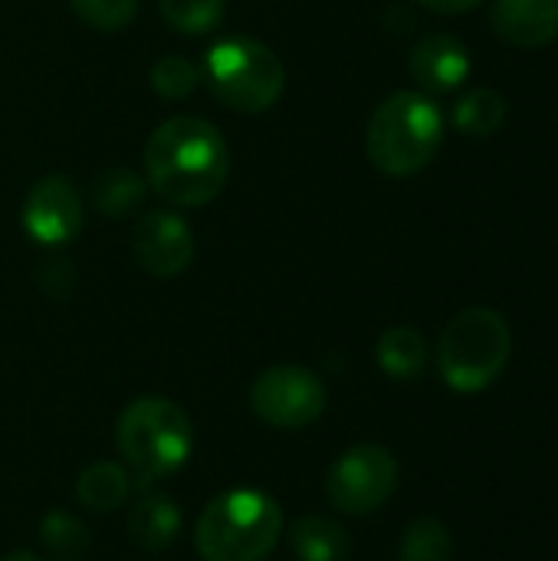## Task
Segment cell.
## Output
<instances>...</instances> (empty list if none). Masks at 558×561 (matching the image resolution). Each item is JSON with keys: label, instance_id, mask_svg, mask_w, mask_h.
Masks as SVG:
<instances>
[{"label": "cell", "instance_id": "obj_24", "mask_svg": "<svg viewBox=\"0 0 558 561\" xmlns=\"http://www.w3.org/2000/svg\"><path fill=\"white\" fill-rule=\"evenodd\" d=\"M421 3L434 13H467V10L480 7L483 0H421Z\"/></svg>", "mask_w": 558, "mask_h": 561}, {"label": "cell", "instance_id": "obj_6", "mask_svg": "<svg viewBox=\"0 0 558 561\" xmlns=\"http://www.w3.org/2000/svg\"><path fill=\"white\" fill-rule=\"evenodd\" d=\"M214 99L234 112H266L286 89V69L280 56L250 36H227L207 49L204 76Z\"/></svg>", "mask_w": 558, "mask_h": 561}, {"label": "cell", "instance_id": "obj_13", "mask_svg": "<svg viewBox=\"0 0 558 561\" xmlns=\"http://www.w3.org/2000/svg\"><path fill=\"white\" fill-rule=\"evenodd\" d=\"M181 533V510L174 506L171 496L155 493L151 486H141V496L135 500L128 513V536L135 546L148 552L168 549Z\"/></svg>", "mask_w": 558, "mask_h": 561}, {"label": "cell", "instance_id": "obj_21", "mask_svg": "<svg viewBox=\"0 0 558 561\" xmlns=\"http://www.w3.org/2000/svg\"><path fill=\"white\" fill-rule=\"evenodd\" d=\"M164 23L178 33H207L224 16V0H158Z\"/></svg>", "mask_w": 558, "mask_h": 561}, {"label": "cell", "instance_id": "obj_12", "mask_svg": "<svg viewBox=\"0 0 558 561\" xmlns=\"http://www.w3.org/2000/svg\"><path fill=\"white\" fill-rule=\"evenodd\" d=\"M490 26L510 46H549L558 39V0H493Z\"/></svg>", "mask_w": 558, "mask_h": 561}, {"label": "cell", "instance_id": "obj_1", "mask_svg": "<svg viewBox=\"0 0 558 561\" xmlns=\"http://www.w3.org/2000/svg\"><path fill=\"white\" fill-rule=\"evenodd\" d=\"M230 174V148L224 135L197 115L161 122L145 145V181L178 207L214 201Z\"/></svg>", "mask_w": 558, "mask_h": 561}, {"label": "cell", "instance_id": "obj_2", "mask_svg": "<svg viewBox=\"0 0 558 561\" xmlns=\"http://www.w3.org/2000/svg\"><path fill=\"white\" fill-rule=\"evenodd\" d=\"M283 510L260 490H227L214 496L194 526L204 561H263L283 536Z\"/></svg>", "mask_w": 558, "mask_h": 561}, {"label": "cell", "instance_id": "obj_14", "mask_svg": "<svg viewBox=\"0 0 558 561\" xmlns=\"http://www.w3.org/2000/svg\"><path fill=\"white\" fill-rule=\"evenodd\" d=\"M289 549L299 561H349L352 539L335 519L306 513L289 526Z\"/></svg>", "mask_w": 558, "mask_h": 561}, {"label": "cell", "instance_id": "obj_11", "mask_svg": "<svg viewBox=\"0 0 558 561\" xmlns=\"http://www.w3.org/2000/svg\"><path fill=\"white\" fill-rule=\"evenodd\" d=\"M408 72L424 92H454L470 76V49L451 33H428L414 43Z\"/></svg>", "mask_w": 558, "mask_h": 561}, {"label": "cell", "instance_id": "obj_3", "mask_svg": "<svg viewBox=\"0 0 558 561\" xmlns=\"http://www.w3.org/2000/svg\"><path fill=\"white\" fill-rule=\"evenodd\" d=\"M444 141V115L424 92L388 95L368 122V161L388 178H408L431 164Z\"/></svg>", "mask_w": 558, "mask_h": 561}, {"label": "cell", "instance_id": "obj_8", "mask_svg": "<svg viewBox=\"0 0 558 561\" xmlns=\"http://www.w3.org/2000/svg\"><path fill=\"white\" fill-rule=\"evenodd\" d=\"M326 385L303 365H273L250 388L253 414L280 431H303L326 414Z\"/></svg>", "mask_w": 558, "mask_h": 561}, {"label": "cell", "instance_id": "obj_17", "mask_svg": "<svg viewBox=\"0 0 558 561\" xmlns=\"http://www.w3.org/2000/svg\"><path fill=\"white\" fill-rule=\"evenodd\" d=\"M510 112V102L500 89L480 85L464 92V99L454 105V128L470 135V138H487L503 128Z\"/></svg>", "mask_w": 558, "mask_h": 561}, {"label": "cell", "instance_id": "obj_4", "mask_svg": "<svg viewBox=\"0 0 558 561\" xmlns=\"http://www.w3.org/2000/svg\"><path fill=\"white\" fill-rule=\"evenodd\" d=\"M115 444L135 483L151 486L187 463L194 431L187 414L174 401L148 394L122 411L115 424Z\"/></svg>", "mask_w": 558, "mask_h": 561}, {"label": "cell", "instance_id": "obj_19", "mask_svg": "<svg viewBox=\"0 0 558 561\" xmlns=\"http://www.w3.org/2000/svg\"><path fill=\"white\" fill-rule=\"evenodd\" d=\"M454 559V536L451 529L434 519V516H421L414 519L398 546V561H451Z\"/></svg>", "mask_w": 558, "mask_h": 561}, {"label": "cell", "instance_id": "obj_18", "mask_svg": "<svg viewBox=\"0 0 558 561\" xmlns=\"http://www.w3.org/2000/svg\"><path fill=\"white\" fill-rule=\"evenodd\" d=\"M148 181L132 168H109L92 181V204L105 217H128L145 204Z\"/></svg>", "mask_w": 558, "mask_h": 561}, {"label": "cell", "instance_id": "obj_22", "mask_svg": "<svg viewBox=\"0 0 558 561\" xmlns=\"http://www.w3.org/2000/svg\"><path fill=\"white\" fill-rule=\"evenodd\" d=\"M201 82V69L184 59V56H161L155 66H151V89L164 99H184L197 89Z\"/></svg>", "mask_w": 558, "mask_h": 561}, {"label": "cell", "instance_id": "obj_7", "mask_svg": "<svg viewBox=\"0 0 558 561\" xmlns=\"http://www.w3.org/2000/svg\"><path fill=\"white\" fill-rule=\"evenodd\" d=\"M398 490V460L388 447L378 444H358L345 450L329 477H326V496L335 513L345 516H368L382 510Z\"/></svg>", "mask_w": 558, "mask_h": 561}, {"label": "cell", "instance_id": "obj_10", "mask_svg": "<svg viewBox=\"0 0 558 561\" xmlns=\"http://www.w3.org/2000/svg\"><path fill=\"white\" fill-rule=\"evenodd\" d=\"M23 230L43 247H62L82 230V197L66 174L33 184L23 201Z\"/></svg>", "mask_w": 558, "mask_h": 561}, {"label": "cell", "instance_id": "obj_15", "mask_svg": "<svg viewBox=\"0 0 558 561\" xmlns=\"http://www.w3.org/2000/svg\"><path fill=\"white\" fill-rule=\"evenodd\" d=\"M132 493V473L118 463L95 460L76 480V500L89 513H115Z\"/></svg>", "mask_w": 558, "mask_h": 561}, {"label": "cell", "instance_id": "obj_23", "mask_svg": "<svg viewBox=\"0 0 558 561\" xmlns=\"http://www.w3.org/2000/svg\"><path fill=\"white\" fill-rule=\"evenodd\" d=\"M76 16L86 20L89 26L112 33L132 23V16L138 13V0H69Z\"/></svg>", "mask_w": 558, "mask_h": 561}, {"label": "cell", "instance_id": "obj_5", "mask_svg": "<svg viewBox=\"0 0 558 561\" xmlns=\"http://www.w3.org/2000/svg\"><path fill=\"white\" fill-rule=\"evenodd\" d=\"M513 332L510 322L487 306L457 312L437 342V368L447 388L460 394L487 391L510 365Z\"/></svg>", "mask_w": 558, "mask_h": 561}, {"label": "cell", "instance_id": "obj_9", "mask_svg": "<svg viewBox=\"0 0 558 561\" xmlns=\"http://www.w3.org/2000/svg\"><path fill=\"white\" fill-rule=\"evenodd\" d=\"M132 250L145 273H151L158 279L181 276L194 260L191 224L174 210H145L135 220Z\"/></svg>", "mask_w": 558, "mask_h": 561}, {"label": "cell", "instance_id": "obj_25", "mask_svg": "<svg viewBox=\"0 0 558 561\" xmlns=\"http://www.w3.org/2000/svg\"><path fill=\"white\" fill-rule=\"evenodd\" d=\"M3 561H43L39 556H33V552H10Z\"/></svg>", "mask_w": 558, "mask_h": 561}, {"label": "cell", "instance_id": "obj_16", "mask_svg": "<svg viewBox=\"0 0 558 561\" xmlns=\"http://www.w3.org/2000/svg\"><path fill=\"white\" fill-rule=\"evenodd\" d=\"M375 358H378V368L398 381H411L424 371L428 365V342L418 329L411 325H395L388 329L378 345H375Z\"/></svg>", "mask_w": 558, "mask_h": 561}, {"label": "cell", "instance_id": "obj_20", "mask_svg": "<svg viewBox=\"0 0 558 561\" xmlns=\"http://www.w3.org/2000/svg\"><path fill=\"white\" fill-rule=\"evenodd\" d=\"M39 539L49 549V556H56L59 561H79L89 552V529L82 526V519H76L66 510H53L43 516Z\"/></svg>", "mask_w": 558, "mask_h": 561}]
</instances>
